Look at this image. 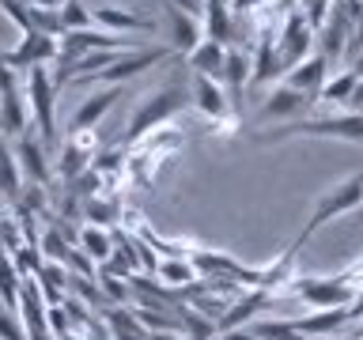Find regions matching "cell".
Instances as JSON below:
<instances>
[{
	"mask_svg": "<svg viewBox=\"0 0 363 340\" xmlns=\"http://www.w3.org/2000/svg\"><path fill=\"white\" fill-rule=\"evenodd\" d=\"M125 155H129V144L106 147V152H99V155H95V163H91V166L99 170V178H102V181H113L125 166H129V159H125Z\"/></svg>",
	"mask_w": 363,
	"mask_h": 340,
	"instance_id": "f546056e",
	"label": "cell"
},
{
	"mask_svg": "<svg viewBox=\"0 0 363 340\" xmlns=\"http://www.w3.org/2000/svg\"><path fill=\"white\" fill-rule=\"evenodd\" d=\"M356 336H363V322H359V333H356Z\"/></svg>",
	"mask_w": 363,
	"mask_h": 340,
	"instance_id": "7bdbcfd3",
	"label": "cell"
},
{
	"mask_svg": "<svg viewBox=\"0 0 363 340\" xmlns=\"http://www.w3.org/2000/svg\"><path fill=\"white\" fill-rule=\"evenodd\" d=\"M186 102H189V95H186V87H182V84H170L163 91H155V95H147L140 106L133 110L129 129H125V144L133 147V144H140L144 136L159 132L170 118H178V113L186 110Z\"/></svg>",
	"mask_w": 363,
	"mask_h": 340,
	"instance_id": "7a4b0ae2",
	"label": "cell"
},
{
	"mask_svg": "<svg viewBox=\"0 0 363 340\" xmlns=\"http://www.w3.org/2000/svg\"><path fill=\"white\" fill-rule=\"evenodd\" d=\"M118 98H121V87H102V91H95L91 98H84V102L76 106V113L68 118V136L91 132L113 106H118Z\"/></svg>",
	"mask_w": 363,
	"mask_h": 340,
	"instance_id": "4fadbf2b",
	"label": "cell"
},
{
	"mask_svg": "<svg viewBox=\"0 0 363 340\" xmlns=\"http://www.w3.org/2000/svg\"><path fill=\"white\" fill-rule=\"evenodd\" d=\"M352 340H363V336H352Z\"/></svg>",
	"mask_w": 363,
	"mask_h": 340,
	"instance_id": "ee69618b",
	"label": "cell"
},
{
	"mask_svg": "<svg viewBox=\"0 0 363 340\" xmlns=\"http://www.w3.org/2000/svg\"><path fill=\"white\" fill-rule=\"evenodd\" d=\"M359 204H363V170H359V174H352V178H345L340 186H333L329 193H322V197H318L314 212H311V220H306V227H303V234L311 238L314 231H322L329 220L356 212Z\"/></svg>",
	"mask_w": 363,
	"mask_h": 340,
	"instance_id": "5b68a950",
	"label": "cell"
},
{
	"mask_svg": "<svg viewBox=\"0 0 363 340\" xmlns=\"http://www.w3.org/2000/svg\"><path fill=\"white\" fill-rule=\"evenodd\" d=\"M30 8H42V11H57L61 8V0H27Z\"/></svg>",
	"mask_w": 363,
	"mask_h": 340,
	"instance_id": "f35d334b",
	"label": "cell"
},
{
	"mask_svg": "<svg viewBox=\"0 0 363 340\" xmlns=\"http://www.w3.org/2000/svg\"><path fill=\"white\" fill-rule=\"evenodd\" d=\"M325 79H329V61H325L322 53H311L306 61H299L295 68H288V72H284V84L295 87V91H306L314 102H318V95H322Z\"/></svg>",
	"mask_w": 363,
	"mask_h": 340,
	"instance_id": "e0dca14e",
	"label": "cell"
},
{
	"mask_svg": "<svg viewBox=\"0 0 363 340\" xmlns=\"http://www.w3.org/2000/svg\"><path fill=\"white\" fill-rule=\"evenodd\" d=\"M65 268L72 272V276H99V265H95V261H91V257H87L79 246H72V249H68V257H65Z\"/></svg>",
	"mask_w": 363,
	"mask_h": 340,
	"instance_id": "e575fe53",
	"label": "cell"
},
{
	"mask_svg": "<svg viewBox=\"0 0 363 340\" xmlns=\"http://www.w3.org/2000/svg\"><path fill=\"white\" fill-rule=\"evenodd\" d=\"M152 340H189L186 333H152Z\"/></svg>",
	"mask_w": 363,
	"mask_h": 340,
	"instance_id": "b9f144b4",
	"label": "cell"
},
{
	"mask_svg": "<svg viewBox=\"0 0 363 340\" xmlns=\"http://www.w3.org/2000/svg\"><path fill=\"white\" fill-rule=\"evenodd\" d=\"M186 64H189V72L193 76H212V79H220L223 84V64H227V45L223 42H212V38H204L197 50H193L186 57Z\"/></svg>",
	"mask_w": 363,
	"mask_h": 340,
	"instance_id": "ffe728a7",
	"label": "cell"
},
{
	"mask_svg": "<svg viewBox=\"0 0 363 340\" xmlns=\"http://www.w3.org/2000/svg\"><path fill=\"white\" fill-rule=\"evenodd\" d=\"M193 106H197L204 118H208L212 125L216 121H227L231 118V95H227V87L220 84V79L212 76H193Z\"/></svg>",
	"mask_w": 363,
	"mask_h": 340,
	"instance_id": "5bb4252c",
	"label": "cell"
},
{
	"mask_svg": "<svg viewBox=\"0 0 363 340\" xmlns=\"http://www.w3.org/2000/svg\"><path fill=\"white\" fill-rule=\"evenodd\" d=\"M76 246L84 249V254L95 261V265H106V261L113 257V246H118V238H113L106 227H95V223H84L79 227V238Z\"/></svg>",
	"mask_w": 363,
	"mask_h": 340,
	"instance_id": "603a6c76",
	"label": "cell"
},
{
	"mask_svg": "<svg viewBox=\"0 0 363 340\" xmlns=\"http://www.w3.org/2000/svg\"><path fill=\"white\" fill-rule=\"evenodd\" d=\"M155 276H159V283H167V288H174L178 295L186 291V288H193V283L201 280L189 257H167V261H159Z\"/></svg>",
	"mask_w": 363,
	"mask_h": 340,
	"instance_id": "cb8c5ba5",
	"label": "cell"
},
{
	"mask_svg": "<svg viewBox=\"0 0 363 340\" xmlns=\"http://www.w3.org/2000/svg\"><path fill=\"white\" fill-rule=\"evenodd\" d=\"M363 53V19H356V27H352V38H348V61L352 57Z\"/></svg>",
	"mask_w": 363,
	"mask_h": 340,
	"instance_id": "8d00e7d4",
	"label": "cell"
},
{
	"mask_svg": "<svg viewBox=\"0 0 363 340\" xmlns=\"http://www.w3.org/2000/svg\"><path fill=\"white\" fill-rule=\"evenodd\" d=\"M23 95L30 106V125L45 147H57V79L50 68H30L23 79Z\"/></svg>",
	"mask_w": 363,
	"mask_h": 340,
	"instance_id": "3957f363",
	"label": "cell"
},
{
	"mask_svg": "<svg viewBox=\"0 0 363 340\" xmlns=\"http://www.w3.org/2000/svg\"><path fill=\"white\" fill-rule=\"evenodd\" d=\"M352 314H356V322H363V288H359L356 299H352Z\"/></svg>",
	"mask_w": 363,
	"mask_h": 340,
	"instance_id": "ab89813d",
	"label": "cell"
},
{
	"mask_svg": "<svg viewBox=\"0 0 363 340\" xmlns=\"http://www.w3.org/2000/svg\"><path fill=\"white\" fill-rule=\"evenodd\" d=\"M95 27L121 34V38H133V34H155V19L144 16L136 8H121V4H102L95 8Z\"/></svg>",
	"mask_w": 363,
	"mask_h": 340,
	"instance_id": "8fae6325",
	"label": "cell"
},
{
	"mask_svg": "<svg viewBox=\"0 0 363 340\" xmlns=\"http://www.w3.org/2000/svg\"><path fill=\"white\" fill-rule=\"evenodd\" d=\"M167 23H170V50H174L178 57H189V53L204 42L201 16H193V11L170 4V8H167Z\"/></svg>",
	"mask_w": 363,
	"mask_h": 340,
	"instance_id": "9a60e30c",
	"label": "cell"
},
{
	"mask_svg": "<svg viewBox=\"0 0 363 340\" xmlns=\"http://www.w3.org/2000/svg\"><path fill=\"white\" fill-rule=\"evenodd\" d=\"M348 68L356 72V79H363V53H359V57H352V61H348Z\"/></svg>",
	"mask_w": 363,
	"mask_h": 340,
	"instance_id": "60d3db41",
	"label": "cell"
},
{
	"mask_svg": "<svg viewBox=\"0 0 363 340\" xmlns=\"http://www.w3.org/2000/svg\"><path fill=\"white\" fill-rule=\"evenodd\" d=\"M356 72L352 68H340V72H333L325 79V87H322V95H318V102H333V106L345 110V102L352 98V91H356Z\"/></svg>",
	"mask_w": 363,
	"mask_h": 340,
	"instance_id": "4316f807",
	"label": "cell"
},
{
	"mask_svg": "<svg viewBox=\"0 0 363 340\" xmlns=\"http://www.w3.org/2000/svg\"><path fill=\"white\" fill-rule=\"evenodd\" d=\"M4 61L8 68H23V72H30V68H50L57 64V38L53 34H23V38L4 50Z\"/></svg>",
	"mask_w": 363,
	"mask_h": 340,
	"instance_id": "30bf717a",
	"label": "cell"
},
{
	"mask_svg": "<svg viewBox=\"0 0 363 340\" xmlns=\"http://www.w3.org/2000/svg\"><path fill=\"white\" fill-rule=\"evenodd\" d=\"M16 159H19V170H23V178L34 181V186H50V178H53V163H50V147L42 144V136L38 129H30L16 136Z\"/></svg>",
	"mask_w": 363,
	"mask_h": 340,
	"instance_id": "9c48e42d",
	"label": "cell"
},
{
	"mask_svg": "<svg viewBox=\"0 0 363 340\" xmlns=\"http://www.w3.org/2000/svg\"><path fill=\"white\" fill-rule=\"evenodd\" d=\"M38 288H42V299L50 306H61L65 302V288H68V268L57 265V261H45V268L38 272Z\"/></svg>",
	"mask_w": 363,
	"mask_h": 340,
	"instance_id": "d4e9b609",
	"label": "cell"
},
{
	"mask_svg": "<svg viewBox=\"0 0 363 340\" xmlns=\"http://www.w3.org/2000/svg\"><path fill=\"white\" fill-rule=\"evenodd\" d=\"M311 106H314V98L306 95V91H295L288 84H272V91L265 95V102H261V110H257V121L261 125L265 121L288 125V121H299Z\"/></svg>",
	"mask_w": 363,
	"mask_h": 340,
	"instance_id": "ba28073f",
	"label": "cell"
},
{
	"mask_svg": "<svg viewBox=\"0 0 363 340\" xmlns=\"http://www.w3.org/2000/svg\"><path fill=\"white\" fill-rule=\"evenodd\" d=\"M250 72H254V57L231 42L227 45V64H223V87L231 95V102H238V95L250 87Z\"/></svg>",
	"mask_w": 363,
	"mask_h": 340,
	"instance_id": "44dd1931",
	"label": "cell"
},
{
	"mask_svg": "<svg viewBox=\"0 0 363 340\" xmlns=\"http://www.w3.org/2000/svg\"><path fill=\"white\" fill-rule=\"evenodd\" d=\"M250 333H254L257 340H303L295 322H254Z\"/></svg>",
	"mask_w": 363,
	"mask_h": 340,
	"instance_id": "836d02e7",
	"label": "cell"
},
{
	"mask_svg": "<svg viewBox=\"0 0 363 340\" xmlns=\"http://www.w3.org/2000/svg\"><path fill=\"white\" fill-rule=\"evenodd\" d=\"M19 291H23V276L16 261L0 249V302H4V310H19Z\"/></svg>",
	"mask_w": 363,
	"mask_h": 340,
	"instance_id": "484cf974",
	"label": "cell"
},
{
	"mask_svg": "<svg viewBox=\"0 0 363 340\" xmlns=\"http://www.w3.org/2000/svg\"><path fill=\"white\" fill-rule=\"evenodd\" d=\"M345 113H363V79L356 84V91H352V98L345 102Z\"/></svg>",
	"mask_w": 363,
	"mask_h": 340,
	"instance_id": "74e56055",
	"label": "cell"
},
{
	"mask_svg": "<svg viewBox=\"0 0 363 340\" xmlns=\"http://www.w3.org/2000/svg\"><path fill=\"white\" fill-rule=\"evenodd\" d=\"M254 57V72H250V87H269L277 76H284V64H280V53H277V38L261 34L257 50L250 53Z\"/></svg>",
	"mask_w": 363,
	"mask_h": 340,
	"instance_id": "d6986e66",
	"label": "cell"
},
{
	"mask_svg": "<svg viewBox=\"0 0 363 340\" xmlns=\"http://www.w3.org/2000/svg\"><path fill=\"white\" fill-rule=\"evenodd\" d=\"M201 27H204V38L231 45L235 42L231 0H201Z\"/></svg>",
	"mask_w": 363,
	"mask_h": 340,
	"instance_id": "ac0fdd59",
	"label": "cell"
},
{
	"mask_svg": "<svg viewBox=\"0 0 363 340\" xmlns=\"http://www.w3.org/2000/svg\"><path fill=\"white\" fill-rule=\"evenodd\" d=\"M23 186H27V178H23V170H19L16 147H8L4 132H0V197L16 204L19 193H23Z\"/></svg>",
	"mask_w": 363,
	"mask_h": 340,
	"instance_id": "7402d4cb",
	"label": "cell"
},
{
	"mask_svg": "<svg viewBox=\"0 0 363 340\" xmlns=\"http://www.w3.org/2000/svg\"><path fill=\"white\" fill-rule=\"evenodd\" d=\"M11 261H16V268H19V276H23V280H34V276H38V272L45 268V257H42V249L34 246V242L19 246L16 254H11Z\"/></svg>",
	"mask_w": 363,
	"mask_h": 340,
	"instance_id": "d6a6232c",
	"label": "cell"
},
{
	"mask_svg": "<svg viewBox=\"0 0 363 340\" xmlns=\"http://www.w3.org/2000/svg\"><path fill=\"white\" fill-rule=\"evenodd\" d=\"M38 249H42V257L45 261H57V265H65V257H68V249H72V242L61 234V227H45L42 238H38Z\"/></svg>",
	"mask_w": 363,
	"mask_h": 340,
	"instance_id": "4dcf8cb0",
	"label": "cell"
},
{
	"mask_svg": "<svg viewBox=\"0 0 363 340\" xmlns=\"http://www.w3.org/2000/svg\"><path fill=\"white\" fill-rule=\"evenodd\" d=\"M0 340H27V329L11 310H0Z\"/></svg>",
	"mask_w": 363,
	"mask_h": 340,
	"instance_id": "d590c367",
	"label": "cell"
},
{
	"mask_svg": "<svg viewBox=\"0 0 363 340\" xmlns=\"http://www.w3.org/2000/svg\"><path fill=\"white\" fill-rule=\"evenodd\" d=\"M95 155H99V147H95V136L91 132L68 136L61 144V155H57V174H61V181H72V178L84 174V170H91Z\"/></svg>",
	"mask_w": 363,
	"mask_h": 340,
	"instance_id": "7c38bea8",
	"label": "cell"
},
{
	"mask_svg": "<svg viewBox=\"0 0 363 340\" xmlns=\"http://www.w3.org/2000/svg\"><path fill=\"white\" fill-rule=\"evenodd\" d=\"M314 42H318V30L306 23L303 11H288L284 30H280V38H277V53H280L284 72H288V68H295L299 61H306V57L314 53Z\"/></svg>",
	"mask_w": 363,
	"mask_h": 340,
	"instance_id": "52a82bcc",
	"label": "cell"
},
{
	"mask_svg": "<svg viewBox=\"0 0 363 340\" xmlns=\"http://www.w3.org/2000/svg\"><path fill=\"white\" fill-rule=\"evenodd\" d=\"M295 136H311V140H345L363 144V113H325V118H299L288 125H277L269 132H257V144H280Z\"/></svg>",
	"mask_w": 363,
	"mask_h": 340,
	"instance_id": "6da1fadb",
	"label": "cell"
},
{
	"mask_svg": "<svg viewBox=\"0 0 363 340\" xmlns=\"http://www.w3.org/2000/svg\"><path fill=\"white\" fill-rule=\"evenodd\" d=\"M288 291L295 295V299H303L306 306H314V310H333V306H352V299H356V288L340 276H295L288 283Z\"/></svg>",
	"mask_w": 363,
	"mask_h": 340,
	"instance_id": "277c9868",
	"label": "cell"
},
{
	"mask_svg": "<svg viewBox=\"0 0 363 340\" xmlns=\"http://www.w3.org/2000/svg\"><path fill=\"white\" fill-rule=\"evenodd\" d=\"M57 16H61V34L65 30H87V27H95V8H87L84 0H61Z\"/></svg>",
	"mask_w": 363,
	"mask_h": 340,
	"instance_id": "f1b7e54d",
	"label": "cell"
},
{
	"mask_svg": "<svg viewBox=\"0 0 363 340\" xmlns=\"http://www.w3.org/2000/svg\"><path fill=\"white\" fill-rule=\"evenodd\" d=\"M84 220L95 223V227H110V223L121 220V208H118V200H113L110 193H95V197L84 200Z\"/></svg>",
	"mask_w": 363,
	"mask_h": 340,
	"instance_id": "83f0119b",
	"label": "cell"
},
{
	"mask_svg": "<svg viewBox=\"0 0 363 340\" xmlns=\"http://www.w3.org/2000/svg\"><path fill=\"white\" fill-rule=\"evenodd\" d=\"M291 322H295V329H299L303 336L325 340V336L340 333L348 322H356V314H352V306H333V310H311L303 317H291Z\"/></svg>",
	"mask_w": 363,
	"mask_h": 340,
	"instance_id": "2e32d148",
	"label": "cell"
},
{
	"mask_svg": "<svg viewBox=\"0 0 363 340\" xmlns=\"http://www.w3.org/2000/svg\"><path fill=\"white\" fill-rule=\"evenodd\" d=\"M174 57L178 53L170 50V45H140V50H133V53H121L110 68H102V72L95 76V84L121 87V84H129V79H136L140 72H147V68H155L163 61H174Z\"/></svg>",
	"mask_w": 363,
	"mask_h": 340,
	"instance_id": "8992f818",
	"label": "cell"
},
{
	"mask_svg": "<svg viewBox=\"0 0 363 340\" xmlns=\"http://www.w3.org/2000/svg\"><path fill=\"white\" fill-rule=\"evenodd\" d=\"M99 288H102V295H106V302H113V306L133 299V280L113 276V272H106V268H99Z\"/></svg>",
	"mask_w": 363,
	"mask_h": 340,
	"instance_id": "1f68e13d",
	"label": "cell"
}]
</instances>
